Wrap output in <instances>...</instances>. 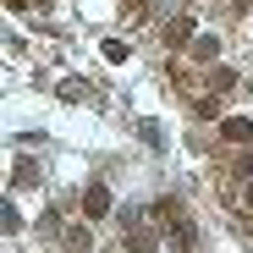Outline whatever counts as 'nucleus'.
I'll use <instances>...</instances> for the list:
<instances>
[{"mask_svg":"<svg viewBox=\"0 0 253 253\" xmlns=\"http://www.w3.org/2000/svg\"><path fill=\"white\" fill-rule=\"evenodd\" d=\"M215 55H220V39H209V33H204L198 44H193V61H215Z\"/></svg>","mask_w":253,"mask_h":253,"instance_id":"5","label":"nucleus"},{"mask_svg":"<svg viewBox=\"0 0 253 253\" xmlns=\"http://www.w3.org/2000/svg\"><path fill=\"white\" fill-rule=\"evenodd\" d=\"M187 39H193V17H176L171 28H165V44H171V50H182Z\"/></svg>","mask_w":253,"mask_h":253,"instance_id":"3","label":"nucleus"},{"mask_svg":"<svg viewBox=\"0 0 253 253\" xmlns=\"http://www.w3.org/2000/svg\"><path fill=\"white\" fill-rule=\"evenodd\" d=\"M248 94H253V77H248Z\"/></svg>","mask_w":253,"mask_h":253,"instance_id":"8","label":"nucleus"},{"mask_svg":"<svg viewBox=\"0 0 253 253\" xmlns=\"http://www.w3.org/2000/svg\"><path fill=\"white\" fill-rule=\"evenodd\" d=\"M220 138H226V143H237V149H253V121H248V116L220 121Z\"/></svg>","mask_w":253,"mask_h":253,"instance_id":"2","label":"nucleus"},{"mask_svg":"<svg viewBox=\"0 0 253 253\" xmlns=\"http://www.w3.org/2000/svg\"><path fill=\"white\" fill-rule=\"evenodd\" d=\"M242 204H248V209H253V182H248V193H242Z\"/></svg>","mask_w":253,"mask_h":253,"instance_id":"7","label":"nucleus"},{"mask_svg":"<svg viewBox=\"0 0 253 253\" xmlns=\"http://www.w3.org/2000/svg\"><path fill=\"white\" fill-rule=\"evenodd\" d=\"M39 182V160H17V187H33Z\"/></svg>","mask_w":253,"mask_h":253,"instance_id":"6","label":"nucleus"},{"mask_svg":"<svg viewBox=\"0 0 253 253\" xmlns=\"http://www.w3.org/2000/svg\"><path fill=\"white\" fill-rule=\"evenodd\" d=\"M61 99H94V88H88L83 77H66V83H61Z\"/></svg>","mask_w":253,"mask_h":253,"instance_id":"4","label":"nucleus"},{"mask_svg":"<svg viewBox=\"0 0 253 253\" xmlns=\"http://www.w3.org/2000/svg\"><path fill=\"white\" fill-rule=\"evenodd\" d=\"M83 215H88V220H105V215H110V187H105V182H88V187H83Z\"/></svg>","mask_w":253,"mask_h":253,"instance_id":"1","label":"nucleus"}]
</instances>
